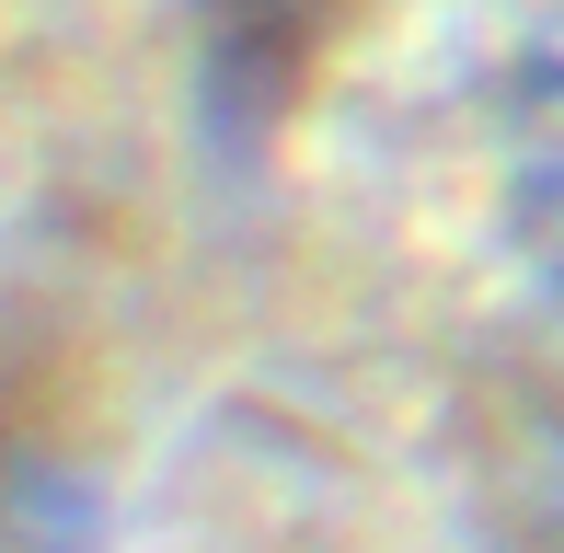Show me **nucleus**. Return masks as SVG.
I'll return each mask as SVG.
<instances>
[{
    "label": "nucleus",
    "mask_w": 564,
    "mask_h": 553,
    "mask_svg": "<svg viewBox=\"0 0 564 553\" xmlns=\"http://www.w3.org/2000/svg\"><path fill=\"white\" fill-rule=\"evenodd\" d=\"M335 12L346 0H219V82H230V105H289L300 93V69L323 58V35H335Z\"/></svg>",
    "instance_id": "f257e3e1"
},
{
    "label": "nucleus",
    "mask_w": 564,
    "mask_h": 553,
    "mask_svg": "<svg viewBox=\"0 0 564 553\" xmlns=\"http://www.w3.org/2000/svg\"><path fill=\"white\" fill-rule=\"evenodd\" d=\"M553 219H564V185H553ZM553 242H564V231H553Z\"/></svg>",
    "instance_id": "f03ea898"
}]
</instances>
